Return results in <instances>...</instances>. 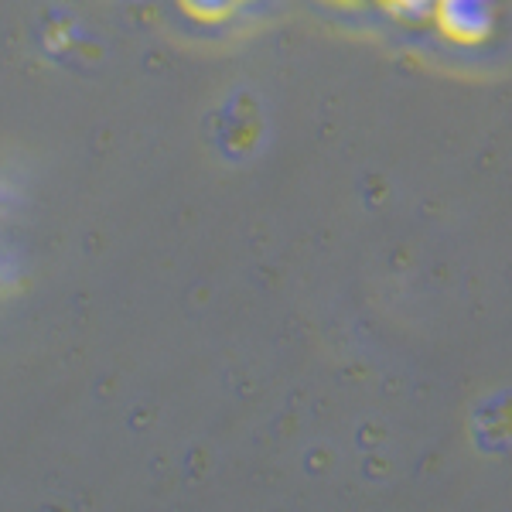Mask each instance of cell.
I'll return each instance as SVG.
<instances>
[{
    "label": "cell",
    "mask_w": 512,
    "mask_h": 512,
    "mask_svg": "<svg viewBox=\"0 0 512 512\" xmlns=\"http://www.w3.org/2000/svg\"><path fill=\"white\" fill-rule=\"evenodd\" d=\"M400 18H410V21H420V18H434V7L437 0H386Z\"/></svg>",
    "instance_id": "obj_3"
},
{
    "label": "cell",
    "mask_w": 512,
    "mask_h": 512,
    "mask_svg": "<svg viewBox=\"0 0 512 512\" xmlns=\"http://www.w3.org/2000/svg\"><path fill=\"white\" fill-rule=\"evenodd\" d=\"M495 0H437L434 21L458 45H478L495 31Z\"/></svg>",
    "instance_id": "obj_1"
},
{
    "label": "cell",
    "mask_w": 512,
    "mask_h": 512,
    "mask_svg": "<svg viewBox=\"0 0 512 512\" xmlns=\"http://www.w3.org/2000/svg\"><path fill=\"white\" fill-rule=\"evenodd\" d=\"M181 4L188 7V11L195 14V18H205V21H216V18H226V14H233L243 0H181Z\"/></svg>",
    "instance_id": "obj_2"
}]
</instances>
